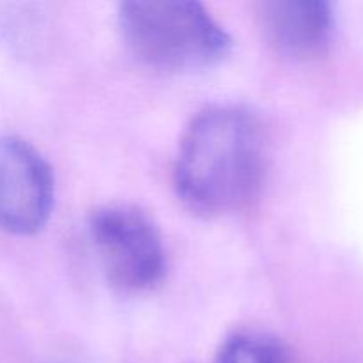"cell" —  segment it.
<instances>
[{
  "instance_id": "cell-5",
  "label": "cell",
  "mask_w": 363,
  "mask_h": 363,
  "mask_svg": "<svg viewBox=\"0 0 363 363\" xmlns=\"http://www.w3.org/2000/svg\"><path fill=\"white\" fill-rule=\"evenodd\" d=\"M259 18L269 45L296 60L325 55L335 34V13L326 0L262 2Z\"/></svg>"
},
{
  "instance_id": "cell-6",
  "label": "cell",
  "mask_w": 363,
  "mask_h": 363,
  "mask_svg": "<svg viewBox=\"0 0 363 363\" xmlns=\"http://www.w3.org/2000/svg\"><path fill=\"white\" fill-rule=\"evenodd\" d=\"M215 363H296L286 344L264 332H236L227 337Z\"/></svg>"
},
{
  "instance_id": "cell-2",
  "label": "cell",
  "mask_w": 363,
  "mask_h": 363,
  "mask_svg": "<svg viewBox=\"0 0 363 363\" xmlns=\"http://www.w3.org/2000/svg\"><path fill=\"white\" fill-rule=\"evenodd\" d=\"M117 16L128 48L152 69H206L233 46L225 28L199 2H124Z\"/></svg>"
},
{
  "instance_id": "cell-4",
  "label": "cell",
  "mask_w": 363,
  "mask_h": 363,
  "mask_svg": "<svg viewBox=\"0 0 363 363\" xmlns=\"http://www.w3.org/2000/svg\"><path fill=\"white\" fill-rule=\"evenodd\" d=\"M55 201L52 167L27 140L0 137V230L32 236L50 220Z\"/></svg>"
},
{
  "instance_id": "cell-3",
  "label": "cell",
  "mask_w": 363,
  "mask_h": 363,
  "mask_svg": "<svg viewBox=\"0 0 363 363\" xmlns=\"http://www.w3.org/2000/svg\"><path fill=\"white\" fill-rule=\"evenodd\" d=\"M89 234L106 280L123 293H145L167 272L160 229L137 206L106 204L89 213Z\"/></svg>"
},
{
  "instance_id": "cell-1",
  "label": "cell",
  "mask_w": 363,
  "mask_h": 363,
  "mask_svg": "<svg viewBox=\"0 0 363 363\" xmlns=\"http://www.w3.org/2000/svg\"><path fill=\"white\" fill-rule=\"evenodd\" d=\"M266 172L264 131L257 117L238 105L199 112L181 137L174 188L195 213L220 216L247 208Z\"/></svg>"
}]
</instances>
